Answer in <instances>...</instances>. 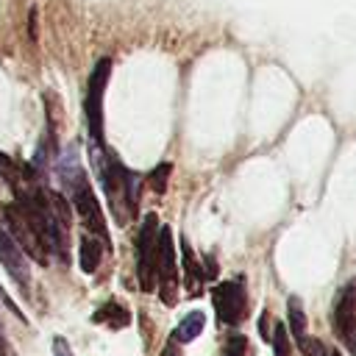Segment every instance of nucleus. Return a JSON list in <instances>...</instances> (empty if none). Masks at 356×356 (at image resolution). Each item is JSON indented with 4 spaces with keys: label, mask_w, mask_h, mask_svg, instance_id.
<instances>
[{
    "label": "nucleus",
    "mask_w": 356,
    "mask_h": 356,
    "mask_svg": "<svg viewBox=\"0 0 356 356\" xmlns=\"http://www.w3.org/2000/svg\"><path fill=\"white\" fill-rule=\"evenodd\" d=\"M156 286H159L161 303L167 306L178 303V259H175L170 225L159 228V239H156Z\"/></svg>",
    "instance_id": "1"
},
{
    "label": "nucleus",
    "mask_w": 356,
    "mask_h": 356,
    "mask_svg": "<svg viewBox=\"0 0 356 356\" xmlns=\"http://www.w3.org/2000/svg\"><path fill=\"white\" fill-rule=\"evenodd\" d=\"M67 181H70V189H72V206L78 211V217L83 220V225L103 242H108V231H106V220H103V211H100V200L95 195V189L89 186L86 175L81 170H72L67 172Z\"/></svg>",
    "instance_id": "2"
},
{
    "label": "nucleus",
    "mask_w": 356,
    "mask_h": 356,
    "mask_svg": "<svg viewBox=\"0 0 356 356\" xmlns=\"http://www.w3.org/2000/svg\"><path fill=\"white\" fill-rule=\"evenodd\" d=\"M108 75H111V58H100L89 75L86 100H83L89 134H92V142H97V145H103V92L108 83Z\"/></svg>",
    "instance_id": "3"
},
{
    "label": "nucleus",
    "mask_w": 356,
    "mask_h": 356,
    "mask_svg": "<svg viewBox=\"0 0 356 356\" xmlns=\"http://www.w3.org/2000/svg\"><path fill=\"white\" fill-rule=\"evenodd\" d=\"M156 239H159V220L156 214H147L136 236V278L145 292L156 289Z\"/></svg>",
    "instance_id": "4"
},
{
    "label": "nucleus",
    "mask_w": 356,
    "mask_h": 356,
    "mask_svg": "<svg viewBox=\"0 0 356 356\" xmlns=\"http://www.w3.org/2000/svg\"><path fill=\"white\" fill-rule=\"evenodd\" d=\"M211 303L217 312V320L222 325H236L242 323L245 312H248V295H245V284L242 281H222L211 289Z\"/></svg>",
    "instance_id": "5"
},
{
    "label": "nucleus",
    "mask_w": 356,
    "mask_h": 356,
    "mask_svg": "<svg viewBox=\"0 0 356 356\" xmlns=\"http://www.w3.org/2000/svg\"><path fill=\"white\" fill-rule=\"evenodd\" d=\"M3 214H6V222H8V234H11V239L22 248V253L33 256L39 264H47V250H44V245H42L36 228L28 222V217H25L17 206H6Z\"/></svg>",
    "instance_id": "6"
},
{
    "label": "nucleus",
    "mask_w": 356,
    "mask_h": 356,
    "mask_svg": "<svg viewBox=\"0 0 356 356\" xmlns=\"http://www.w3.org/2000/svg\"><path fill=\"white\" fill-rule=\"evenodd\" d=\"M334 331L339 339L353 342L356 339V278H350L339 295H337V306H334Z\"/></svg>",
    "instance_id": "7"
},
{
    "label": "nucleus",
    "mask_w": 356,
    "mask_h": 356,
    "mask_svg": "<svg viewBox=\"0 0 356 356\" xmlns=\"http://www.w3.org/2000/svg\"><path fill=\"white\" fill-rule=\"evenodd\" d=\"M0 264L6 267V273H8L22 289H28V278H31L28 259H25L22 248L11 239V234L3 231V228H0Z\"/></svg>",
    "instance_id": "8"
},
{
    "label": "nucleus",
    "mask_w": 356,
    "mask_h": 356,
    "mask_svg": "<svg viewBox=\"0 0 356 356\" xmlns=\"http://www.w3.org/2000/svg\"><path fill=\"white\" fill-rule=\"evenodd\" d=\"M97 325L103 323V325H108V328H125L128 323H131V314H128V309L122 306V303H117V300H106L97 312H95V317H92Z\"/></svg>",
    "instance_id": "9"
},
{
    "label": "nucleus",
    "mask_w": 356,
    "mask_h": 356,
    "mask_svg": "<svg viewBox=\"0 0 356 356\" xmlns=\"http://www.w3.org/2000/svg\"><path fill=\"white\" fill-rule=\"evenodd\" d=\"M181 245H184V284H186V289L192 295H197L203 281H206V275H203V267L197 264V259H195V253L189 248V239H184Z\"/></svg>",
    "instance_id": "10"
},
{
    "label": "nucleus",
    "mask_w": 356,
    "mask_h": 356,
    "mask_svg": "<svg viewBox=\"0 0 356 356\" xmlns=\"http://www.w3.org/2000/svg\"><path fill=\"white\" fill-rule=\"evenodd\" d=\"M100 259H103V248H100V239L97 236H83L81 245H78V264L83 273H95L100 267Z\"/></svg>",
    "instance_id": "11"
},
{
    "label": "nucleus",
    "mask_w": 356,
    "mask_h": 356,
    "mask_svg": "<svg viewBox=\"0 0 356 356\" xmlns=\"http://www.w3.org/2000/svg\"><path fill=\"white\" fill-rule=\"evenodd\" d=\"M203 325H206V314H203V312H189V314L175 325L172 342H192V339H197L200 331H203Z\"/></svg>",
    "instance_id": "12"
},
{
    "label": "nucleus",
    "mask_w": 356,
    "mask_h": 356,
    "mask_svg": "<svg viewBox=\"0 0 356 356\" xmlns=\"http://www.w3.org/2000/svg\"><path fill=\"white\" fill-rule=\"evenodd\" d=\"M286 317H289V331H292V337L298 339V342H303L306 339V312H303V306H300V298H289L286 300Z\"/></svg>",
    "instance_id": "13"
},
{
    "label": "nucleus",
    "mask_w": 356,
    "mask_h": 356,
    "mask_svg": "<svg viewBox=\"0 0 356 356\" xmlns=\"http://www.w3.org/2000/svg\"><path fill=\"white\" fill-rule=\"evenodd\" d=\"M273 353H275V356H292L286 323H275V331H273Z\"/></svg>",
    "instance_id": "14"
},
{
    "label": "nucleus",
    "mask_w": 356,
    "mask_h": 356,
    "mask_svg": "<svg viewBox=\"0 0 356 356\" xmlns=\"http://www.w3.org/2000/svg\"><path fill=\"white\" fill-rule=\"evenodd\" d=\"M0 175L17 189L19 186V181H22V175H19V161H14L11 156H6V153H0Z\"/></svg>",
    "instance_id": "15"
},
{
    "label": "nucleus",
    "mask_w": 356,
    "mask_h": 356,
    "mask_svg": "<svg viewBox=\"0 0 356 356\" xmlns=\"http://www.w3.org/2000/svg\"><path fill=\"white\" fill-rule=\"evenodd\" d=\"M170 164H159L153 172H150V178H147V184H150V189L156 192V195H161L164 189H167V178H170Z\"/></svg>",
    "instance_id": "16"
},
{
    "label": "nucleus",
    "mask_w": 356,
    "mask_h": 356,
    "mask_svg": "<svg viewBox=\"0 0 356 356\" xmlns=\"http://www.w3.org/2000/svg\"><path fill=\"white\" fill-rule=\"evenodd\" d=\"M245 350H248V339H245L242 334H234V337L225 342L222 356H245Z\"/></svg>",
    "instance_id": "17"
},
{
    "label": "nucleus",
    "mask_w": 356,
    "mask_h": 356,
    "mask_svg": "<svg viewBox=\"0 0 356 356\" xmlns=\"http://www.w3.org/2000/svg\"><path fill=\"white\" fill-rule=\"evenodd\" d=\"M300 348H303L306 356H328V350H325V345H323L320 339H309V337H306V339L300 342Z\"/></svg>",
    "instance_id": "18"
},
{
    "label": "nucleus",
    "mask_w": 356,
    "mask_h": 356,
    "mask_svg": "<svg viewBox=\"0 0 356 356\" xmlns=\"http://www.w3.org/2000/svg\"><path fill=\"white\" fill-rule=\"evenodd\" d=\"M53 356H72V350H70V345H67L64 337H56L53 339Z\"/></svg>",
    "instance_id": "19"
},
{
    "label": "nucleus",
    "mask_w": 356,
    "mask_h": 356,
    "mask_svg": "<svg viewBox=\"0 0 356 356\" xmlns=\"http://www.w3.org/2000/svg\"><path fill=\"white\" fill-rule=\"evenodd\" d=\"M267 325H270V314H267V312H261V323H259V328H261V337H264V339L270 337V331H267Z\"/></svg>",
    "instance_id": "20"
},
{
    "label": "nucleus",
    "mask_w": 356,
    "mask_h": 356,
    "mask_svg": "<svg viewBox=\"0 0 356 356\" xmlns=\"http://www.w3.org/2000/svg\"><path fill=\"white\" fill-rule=\"evenodd\" d=\"M161 356H181V350H178V345H167V348L161 350Z\"/></svg>",
    "instance_id": "21"
},
{
    "label": "nucleus",
    "mask_w": 356,
    "mask_h": 356,
    "mask_svg": "<svg viewBox=\"0 0 356 356\" xmlns=\"http://www.w3.org/2000/svg\"><path fill=\"white\" fill-rule=\"evenodd\" d=\"M350 348H353V356H356V339H353V342H350Z\"/></svg>",
    "instance_id": "22"
}]
</instances>
